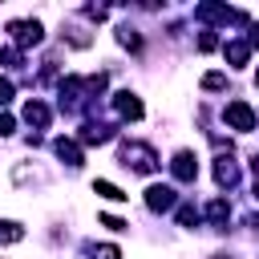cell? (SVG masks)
<instances>
[{
  "mask_svg": "<svg viewBox=\"0 0 259 259\" xmlns=\"http://www.w3.org/2000/svg\"><path fill=\"white\" fill-rule=\"evenodd\" d=\"M121 166H130L138 174H154L158 170V154L146 142H121Z\"/></svg>",
  "mask_w": 259,
  "mask_h": 259,
  "instance_id": "6da1fadb",
  "label": "cell"
},
{
  "mask_svg": "<svg viewBox=\"0 0 259 259\" xmlns=\"http://www.w3.org/2000/svg\"><path fill=\"white\" fill-rule=\"evenodd\" d=\"M223 117H227V125H231V130H239V134H247V130H255V125H259V117H255V109H251L247 101H231V105L223 109Z\"/></svg>",
  "mask_w": 259,
  "mask_h": 259,
  "instance_id": "7a4b0ae2",
  "label": "cell"
},
{
  "mask_svg": "<svg viewBox=\"0 0 259 259\" xmlns=\"http://www.w3.org/2000/svg\"><path fill=\"white\" fill-rule=\"evenodd\" d=\"M174 202H178L174 186H166V182L146 186V206H150V210H174Z\"/></svg>",
  "mask_w": 259,
  "mask_h": 259,
  "instance_id": "3957f363",
  "label": "cell"
},
{
  "mask_svg": "<svg viewBox=\"0 0 259 259\" xmlns=\"http://www.w3.org/2000/svg\"><path fill=\"white\" fill-rule=\"evenodd\" d=\"M8 32H12L16 49H24V45H40V24H36V20H12Z\"/></svg>",
  "mask_w": 259,
  "mask_h": 259,
  "instance_id": "277c9868",
  "label": "cell"
},
{
  "mask_svg": "<svg viewBox=\"0 0 259 259\" xmlns=\"http://www.w3.org/2000/svg\"><path fill=\"white\" fill-rule=\"evenodd\" d=\"M113 109H117L125 121H138V117L146 113V109H142V97L130 93V89H125V93H113Z\"/></svg>",
  "mask_w": 259,
  "mask_h": 259,
  "instance_id": "5b68a950",
  "label": "cell"
},
{
  "mask_svg": "<svg viewBox=\"0 0 259 259\" xmlns=\"http://www.w3.org/2000/svg\"><path fill=\"white\" fill-rule=\"evenodd\" d=\"M170 170H174V178H178V182H194L198 162H194V154H190V150H178V154H174V162H170Z\"/></svg>",
  "mask_w": 259,
  "mask_h": 259,
  "instance_id": "8992f818",
  "label": "cell"
},
{
  "mask_svg": "<svg viewBox=\"0 0 259 259\" xmlns=\"http://www.w3.org/2000/svg\"><path fill=\"white\" fill-rule=\"evenodd\" d=\"M194 16H198V20H223V24H227V20H247L243 12H231V8H223V4H198Z\"/></svg>",
  "mask_w": 259,
  "mask_h": 259,
  "instance_id": "52a82bcc",
  "label": "cell"
},
{
  "mask_svg": "<svg viewBox=\"0 0 259 259\" xmlns=\"http://www.w3.org/2000/svg\"><path fill=\"white\" fill-rule=\"evenodd\" d=\"M24 121H28V125H36V130H45V125L53 121V113H49V105H45V101H36V97H32V101L24 105Z\"/></svg>",
  "mask_w": 259,
  "mask_h": 259,
  "instance_id": "ba28073f",
  "label": "cell"
},
{
  "mask_svg": "<svg viewBox=\"0 0 259 259\" xmlns=\"http://www.w3.org/2000/svg\"><path fill=\"white\" fill-rule=\"evenodd\" d=\"M53 150H57V158H61V162L81 166V146H77L73 138H57V142H53Z\"/></svg>",
  "mask_w": 259,
  "mask_h": 259,
  "instance_id": "9c48e42d",
  "label": "cell"
},
{
  "mask_svg": "<svg viewBox=\"0 0 259 259\" xmlns=\"http://www.w3.org/2000/svg\"><path fill=\"white\" fill-rule=\"evenodd\" d=\"M214 182H219V186H235V182H239V166H235L227 154L214 162Z\"/></svg>",
  "mask_w": 259,
  "mask_h": 259,
  "instance_id": "30bf717a",
  "label": "cell"
},
{
  "mask_svg": "<svg viewBox=\"0 0 259 259\" xmlns=\"http://www.w3.org/2000/svg\"><path fill=\"white\" fill-rule=\"evenodd\" d=\"M223 53H227V61H231V65H247L251 45H247V40H227V49H223Z\"/></svg>",
  "mask_w": 259,
  "mask_h": 259,
  "instance_id": "8fae6325",
  "label": "cell"
},
{
  "mask_svg": "<svg viewBox=\"0 0 259 259\" xmlns=\"http://www.w3.org/2000/svg\"><path fill=\"white\" fill-rule=\"evenodd\" d=\"M93 194H101V198H109V202H121V198H130L121 186H113V182H105V178H97V182H93Z\"/></svg>",
  "mask_w": 259,
  "mask_h": 259,
  "instance_id": "7c38bea8",
  "label": "cell"
},
{
  "mask_svg": "<svg viewBox=\"0 0 259 259\" xmlns=\"http://www.w3.org/2000/svg\"><path fill=\"white\" fill-rule=\"evenodd\" d=\"M206 219H210L214 227H227V219H231V206H227L223 198H214V202H206Z\"/></svg>",
  "mask_w": 259,
  "mask_h": 259,
  "instance_id": "4fadbf2b",
  "label": "cell"
},
{
  "mask_svg": "<svg viewBox=\"0 0 259 259\" xmlns=\"http://www.w3.org/2000/svg\"><path fill=\"white\" fill-rule=\"evenodd\" d=\"M20 239H24V227L16 219H4L0 223V243H20Z\"/></svg>",
  "mask_w": 259,
  "mask_h": 259,
  "instance_id": "5bb4252c",
  "label": "cell"
},
{
  "mask_svg": "<svg viewBox=\"0 0 259 259\" xmlns=\"http://www.w3.org/2000/svg\"><path fill=\"white\" fill-rule=\"evenodd\" d=\"M81 142H89V146L97 142V146H101V142H109V130H105V125H85V130H81Z\"/></svg>",
  "mask_w": 259,
  "mask_h": 259,
  "instance_id": "9a60e30c",
  "label": "cell"
},
{
  "mask_svg": "<svg viewBox=\"0 0 259 259\" xmlns=\"http://www.w3.org/2000/svg\"><path fill=\"white\" fill-rule=\"evenodd\" d=\"M117 40H121L125 49H142V36H138L134 28H121V32H117Z\"/></svg>",
  "mask_w": 259,
  "mask_h": 259,
  "instance_id": "2e32d148",
  "label": "cell"
},
{
  "mask_svg": "<svg viewBox=\"0 0 259 259\" xmlns=\"http://www.w3.org/2000/svg\"><path fill=\"white\" fill-rule=\"evenodd\" d=\"M93 259H121V251L113 243H101V247H93Z\"/></svg>",
  "mask_w": 259,
  "mask_h": 259,
  "instance_id": "e0dca14e",
  "label": "cell"
},
{
  "mask_svg": "<svg viewBox=\"0 0 259 259\" xmlns=\"http://www.w3.org/2000/svg\"><path fill=\"white\" fill-rule=\"evenodd\" d=\"M223 85H227V77H223V73H206V77H202V89H210V93H214V89H223Z\"/></svg>",
  "mask_w": 259,
  "mask_h": 259,
  "instance_id": "ac0fdd59",
  "label": "cell"
},
{
  "mask_svg": "<svg viewBox=\"0 0 259 259\" xmlns=\"http://www.w3.org/2000/svg\"><path fill=\"white\" fill-rule=\"evenodd\" d=\"M178 223H182V227L198 223V210H194V206H178Z\"/></svg>",
  "mask_w": 259,
  "mask_h": 259,
  "instance_id": "d6986e66",
  "label": "cell"
},
{
  "mask_svg": "<svg viewBox=\"0 0 259 259\" xmlns=\"http://www.w3.org/2000/svg\"><path fill=\"white\" fill-rule=\"evenodd\" d=\"M198 49H202V53L219 49V36H214V32H202V36H198Z\"/></svg>",
  "mask_w": 259,
  "mask_h": 259,
  "instance_id": "ffe728a7",
  "label": "cell"
},
{
  "mask_svg": "<svg viewBox=\"0 0 259 259\" xmlns=\"http://www.w3.org/2000/svg\"><path fill=\"white\" fill-rule=\"evenodd\" d=\"M101 227H109V231H125L130 223H121L117 214H101Z\"/></svg>",
  "mask_w": 259,
  "mask_h": 259,
  "instance_id": "44dd1931",
  "label": "cell"
},
{
  "mask_svg": "<svg viewBox=\"0 0 259 259\" xmlns=\"http://www.w3.org/2000/svg\"><path fill=\"white\" fill-rule=\"evenodd\" d=\"M12 93H16V89H12V81H8V77H0V105H8V101H12Z\"/></svg>",
  "mask_w": 259,
  "mask_h": 259,
  "instance_id": "7402d4cb",
  "label": "cell"
},
{
  "mask_svg": "<svg viewBox=\"0 0 259 259\" xmlns=\"http://www.w3.org/2000/svg\"><path fill=\"white\" fill-rule=\"evenodd\" d=\"M16 130V121H12V113H0V138H8Z\"/></svg>",
  "mask_w": 259,
  "mask_h": 259,
  "instance_id": "603a6c76",
  "label": "cell"
},
{
  "mask_svg": "<svg viewBox=\"0 0 259 259\" xmlns=\"http://www.w3.org/2000/svg\"><path fill=\"white\" fill-rule=\"evenodd\" d=\"M0 61H4V65H20V49H4Z\"/></svg>",
  "mask_w": 259,
  "mask_h": 259,
  "instance_id": "cb8c5ba5",
  "label": "cell"
},
{
  "mask_svg": "<svg viewBox=\"0 0 259 259\" xmlns=\"http://www.w3.org/2000/svg\"><path fill=\"white\" fill-rule=\"evenodd\" d=\"M247 45H259V28H255V32H251V40H247Z\"/></svg>",
  "mask_w": 259,
  "mask_h": 259,
  "instance_id": "d4e9b609",
  "label": "cell"
},
{
  "mask_svg": "<svg viewBox=\"0 0 259 259\" xmlns=\"http://www.w3.org/2000/svg\"><path fill=\"white\" fill-rule=\"evenodd\" d=\"M255 202H259V182H255Z\"/></svg>",
  "mask_w": 259,
  "mask_h": 259,
  "instance_id": "484cf974",
  "label": "cell"
},
{
  "mask_svg": "<svg viewBox=\"0 0 259 259\" xmlns=\"http://www.w3.org/2000/svg\"><path fill=\"white\" fill-rule=\"evenodd\" d=\"M214 259H227V255H214Z\"/></svg>",
  "mask_w": 259,
  "mask_h": 259,
  "instance_id": "4316f807",
  "label": "cell"
},
{
  "mask_svg": "<svg viewBox=\"0 0 259 259\" xmlns=\"http://www.w3.org/2000/svg\"><path fill=\"white\" fill-rule=\"evenodd\" d=\"M255 85H259V73H255Z\"/></svg>",
  "mask_w": 259,
  "mask_h": 259,
  "instance_id": "83f0119b",
  "label": "cell"
}]
</instances>
